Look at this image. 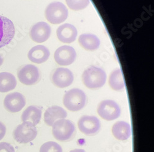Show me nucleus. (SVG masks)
Masks as SVG:
<instances>
[{"instance_id":"obj_1","label":"nucleus","mask_w":154,"mask_h":152,"mask_svg":"<svg viewBox=\"0 0 154 152\" xmlns=\"http://www.w3.org/2000/svg\"><path fill=\"white\" fill-rule=\"evenodd\" d=\"M107 75L102 68L91 66L87 68L82 75L84 84L89 89L95 90L103 86L106 81Z\"/></svg>"},{"instance_id":"obj_2","label":"nucleus","mask_w":154,"mask_h":152,"mask_svg":"<svg viewBox=\"0 0 154 152\" xmlns=\"http://www.w3.org/2000/svg\"><path fill=\"white\" fill-rule=\"evenodd\" d=\"M63 103L64 106L70 111H80L83 109L86 105V94L80 89H72L64 95Z\"/></svg>"},{"instance_id":"obj_3","label":"nucleus","mask_w":154,"mask_h":152,"mask_svg":"<svg viewBox=\"0 0 154 152\" xmlns=\"http://www.w3.org/2000/svg\"><path fill=\"white\" fill-rule=\"evenodd\" d=\"M53 135L56 140L61 142L68 141L75 134L74 124L69 120L60 119L53 124Z\"/></svg>"},{"instance_id":"obj_4","label":"nucleus","mask_w":154,"mask_h":152,"mask_svg":"<svg viewBox=\"0 0 154 152\" xmlns=\"http://www.w3.org/2000/svg\"><path fill=\"white\" fill-rule=\"evenodd\" d=\"M69 16L67 7L60 2L50 3L45 9V17L51 23L59 24L65 21Z\"/></svg>"},{"instance_id":"obj_5","label":"nucleus","mask_w":154,"mask_h":152,"mask_svg":"<svg viewBox=\"0 0 154 152\" xmlns=\"http://www.w3.org/2000/svg\"><path fill=\"white\" fill-rule=\"evenodd\" d=\"M38 132L35 126L30 123L23 122L17 126L13 132L15 140L20 144H27L36 138Z\"/></svg>"},{"instance_id":"obj_6","label":"nucleus","mask_w":154,"mask_h":152,"mask_svg":"<svg viewBox=\"0 0 154 152\" xmlns=\"http://www.w3.org/2000/svg\"><path fill=\"white\" fill-rule=\"evenodd\" d=\"M99 115L105 120L112 121L117 119L121 114L119 105L113 100H105L102 101L97 107Z\"/></svg>"},{"instance_id":"obj_7","label":"nucleus","mask_w":154,"mask_h":152,"mask_svg":"<svg viewBox=\"0 0 154 152\" xmlns=\"http://www.w3.org/2000/svg\"><path fill=\"white\" fill-rule=\"evenodd\" d=\"M15 27L8 18L0 16V48L9 44L14 38Z\"/></svg>"},{"instance_id":"obj_8","label":"nucleus","mask_w":154,"mask_h":152,"mask_svg":"<svg viewBox=\"0 0 154 152\" xmlns=\"http://www.w3.org/2000/svg\"><path fill=\"white\" fill-rule=\"evenodd\" d=\"M17 77L20 82L25 85H33L40 78L38 68L33 65L29 64L22 66L17 71Z\"/></svg>"},{"instance_id":"obj_9","label":"nucleus","mask_w":154,"mask_h":152,"mask_svg":"<svg viewBox=\"0 0 154 152\" xmlns=\"http://www.w3.org/2000/svg\"><path fill=\"white\" fill-rule=\"evenodd\" d=\"M80 131L87 135H93L97 134L100 129L99 120L94 116H83L78 122Z\"/></svg>"},{"instance_id":"obj_10","label":"nucleus","mask_w":154,"mask_h":152,"mask_svg":"<svg viewBox=\"0 0 154 152\" xmlns=\"http://www.w3.org/2000/svg\"><path fill=\"white\" fill-rule=\"evenodd\" d=\"M54 56L55 61L59 65L66 66L71 65L74 62L76 57V53L72 47L63 46L56 49Z\"/></svg>"},{"instance_id":"obj_11","label":"nucleus","mask_w":154,"mask_h":152,"mask_svg":"<svg viewBox=\"0 0 154 152\" xmlns=\"http://www.w3.org/2000/svg\"><path fill=\"white\" fill-rule=\"evenodd\" d=\"M26 104L25 97L20 93L14 92L8 94L4 100L5 109L11 113L20 111Z\"/></svg>"},{"instance_id":"obj_12","label":"nucleus","mask_w":154,"mask_h":152,"mask_svg":"<svg viewBox=\"0 0 154 152\" xmlns=\"http://www.w3.org/2000/svg\"><path fill=\"white\" fill-rule=\"evenodd\" d=\"M51 29L49 25L44 22L36 23L32 27L30 32L31 39L36 43H43L47 41L51 35Z\"/></svg>"},{"instance_id":"obj_13","label":"nucleus","mask_w":154,"mask_h":152,"mask_svg":"<svg viewBox=\"0 0 154 152\" xmlns=\"http://www.w3.org/2000/svg\"><path fill=\"white\" fill-rule=\"evenodd\" d=\"M74 80L73 73L68 68H58L52 76L53 84L59 87L65 88L70 86Z\"/></svg>"},{"instance_id":"obj_14","label":"nucleus","mask_w":154,"mask_h":152,"mask_svg":"<svg viewBox=\"0 0 154 152\" xmlns=\"http://www.w3.org/2000/svg\"><path fill=\"white\" fill-rule=\"evenodd\" d=\"M77 30L73 25L65 23L57 29L56 34L60 41L65 43H72L76 38Z\"/></svg>"},{"instance_id":"obj_15","label":"nucleus","mask_w":154,"mask_h":152,"mask_svg":"<svg viewBox=\"0 0 154 152\" xmlns=\"http://www.w3.org/2000/svg\"><path fill=\"white\" fill-rule=\"evenodd\" d=\"M67 117V113L59 106H52L48 108L45 113L44 121L49 126H52L56 120L65 119Z\"/></svg>"},{"instance_id":"obj_16","label":"nucleus","mask_w":154,"mask_h":152,"mask_svg":"<svg viewBox=\"0 0 154 152\" xmlns=\"http://www.w3.org/2000/svg\"><path fill=\"white\" fill-rule=\"evenodd\" d=\"M50 52L49 49L42 45H38L32 47L28 53L29 60L35 64H42L49 59Z\"/></svg>"},{"instance_id":"obj_17","label":"nucleus","mask_w":154,"mask_h":152,"mask_svg":"<svg viewBox=\"0 0 154 152\" xmlns=\"http://www.w3.org/2000/svg\"><path fill=\"white\" fill-rule=\"evenodd\" d=\"M112 132L113 136L118 140L125 141L131 136V126L127 122L120 121L113 124Z\"/></svg>"},{"instance_id":"obj_18","label":"nucleus","mask_w":154,"mask_h":152,"mask_svg":"<svg viewBox=\"0 0 154 152\" xmlns=\"http://www.w3.org/2000/svg\"><path fill=\"white\" fill-rule=\"evenodd\" d=\"M42 115V111L40 108L31 105L23 111L21 116V120L23 122L30 123L35 126L40 123Z\"/></svg>"},{"instance_id":"obj_19","label":"nucleus","mask_w":154,"mask_h":152,"mask_svg":"<svg viewBox=\"0 0 154 152\" xmlns=\"http://www.w3.org/2000/svg\"><path fill=\"white\" fill-rule=\"evenodd\" d=\"M80 46L87 50H95L99 47L100 41L98 37L91 33H84L79 36Z\"/></svg>"},{"instance_id":"obj_20","label":"nucleus","mask_w":154,"mask_h":152,"mask_svg":"<svg viewBox=\"0 0 154 152\" xmlns=\"http://www.w3.org/2000/svg\"><path fill=\"white\" fill-rule=\"evenodd\" d=\"M17 81L14 76L8 72L0 73V93H7L14 90Z\"/></svg>"},{"instance_id":"obj_21","label":"nucleus","mask_w":154,"mask_h":152,"mask_svg":"<svg viewBox=\"0 0 154 152\" xmlns=\"http://www.w3.org/2000/svg\"><path fill=\"white\" fill-rule=\"evenodd\" d=\"M109 83L110 87L116 91H120L125 88V80L120 68L113 70L110 74Z\"/></svg>"},{"instance_id":"obj_22","label":"nucleus","mask_w":154,"mask_h":152,"mask_svg":"<svg viewBox=\"0 0 154 152\" xmlns=\"http://www.w3.org/2000/svg\"><path fill=\"white\" fill-rule=\"evenodd\" d=\"M68 7L73 11H80L85 9L89 5V0H66Z\"/></svg>"},{"instance_id":"obj_23","label":"nucleus","mask_w":154,"mask_h":152,"mask_svg":"<svg viewBox=\"0 0 154 152\" xmlns=\"http://www.w3.org/2000/svg\"><path fill=\"white\" fill-rule=\"evenodd\" d=\"M40 152H62V148L57 143L51 141L43 144L40 147Z\"/></svg>"},{"instance_id":"obj_24","label":"nucleus","mask_w":154,"mask_h":152,"mask_svg":"<svg viewBox=\"0 0 154 152\" xmlns=\"http://www.w3.org/2000/svg\"><path fill=\"white\" fill-rule=\"evenodd\" d=\"M0 152H15L14 148L8 142H0Z\"/></svg>"},{"instance_id":"obj_25","label":"nucleus","mask_w":154,"mask_h":152,"mask_svg":"<svg viewBox=\"0 0 154 152\" xmlns=\"http://www.w3.org/2000/svg\"><path fill=\"white\" fill-rule=\"evenodd\" d=\"M6 132V126L2 122L0 121V141L2 140L5 136Z\"/></svg>"},{"instance_id":"obj_26","label":"nucleus","mask_w":154,"mask_h":152,"mask_svg":"<svg viewBox=\"0 0 154 152\" xmlns=\"http://www.w3.org/2000/svg\"><path fill=\"white\" fill-rule=\"evenodd\" d=\"M70 152H85V150L83 149H75L71 150Z\"/></svg>"},{"instance_id":"obj_27","label":"nucleus","mask_w":154,"mask_h":152,"mask_svg":"<svg viewBox=\"0 0 154 152\" xmlns=\"http://www.w3.org/2000/svg\"><path fill=\"white\" fill-rule=\"evenodd\" d=\"M3 61H4V59L3 57L2 56V55H0V66H2V64H3Z\"/></svg>"}]
</instances>
